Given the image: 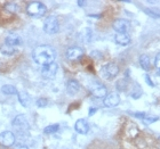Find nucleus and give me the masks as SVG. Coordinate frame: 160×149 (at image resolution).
Masks as SVG:
<instances>
[{
    "mask_svg": "<svg viewBox=\"0 0 160 149\" xmlns=\"http://www.w3.org/2000/svg\"><path fill=\"white\" fill-rule=\"evenodd\" d=\"M13 128L18 136H29L30 125L24 115H17L13 121Z\"/></svg>",
    "mask_w": 160,
    "mask_h": 149,
    "instance_id": "nucleus-2",
    "label": "nucleus"
},
{
    "mask_svg": "<svg viewBox=\"0 0 160 149\" xmlns=\"http://www.w3.org/2000/svg\"><path fill=\"white\" fill-rule=\"evenodd\" d=\"M78 5H79V6H83V5H85V1H78Z\"/></svg>",
    "mask_w": 160,
    "mask_h": 149,
    "instance_id": "nucleus-30",
    "label": "nucleus"
},
{
    "mask_svg": "<svg viewBox=\"0 0 160 149\" xmlns=\"http://www.w3.org/2000/svg\"><path fill=\"white\" fill-rule=\"evenodd\" d=\"M118 73H119V67H118V65H116L113 63L104 65L102 67V70H101V75L103 76L105 80L114 79L118 75Z\"/></svg>",
    "mask_w": 160,
    "mask_h": 149,
    "instance_id": "nucleus-5",
    "label": "nucleus"
},
{
    "mask_svg": "<svg viewBox=\"0 0 160 149\" xmlns=\"http://www.w3.org/2000/svg\"><path fill=\"white\" fill-rule=\"evenodd\" d=\"M114 41L119 46H128L130 43V38L127 33H117L114 35Z\"/></svg>",
    "mask_w": 160,
    "mask_h": 149,
    "instance_id": "nucleus-15",
    "label": "nucleus"
},
{
    "mask_svg": "<svg viewBox=\"0 0 160 149\" xmlns=\"http://www.w3.org/2000/svg\"><path fill=\"white\" fill-rule=\"evenodd\" d=\"M0 143L5 147H10L15 143V136L10 131H3L0 133Z\"/></svg>",
    "mask_w": 160,
    "mask_h": 149,
    "instance_id": "nucleus-10",
    "label": "nucleus"
},
{
    "mask_svg": "<svg viewBox=\"0 0 160 149\" xmlns=\"http://www.w3.org/2000/svg\"><path fill=\"white\" fill-rule=\"evenodd\" d=\"M74 130L78 133H80V134H86L89 131V124H88V122H87L86 119H80L74 124Z\"/></svg>",
    "mask_w": 160,
    "mask_h": 149,
    "instance_id": "nucleus-12",
    "label": "nucleus"
},
{
    "mask_svg": "<svg viewBox=\"0 0 160 149\" xmlns=\"http://www.w3.org/2000/svg\"><path fill=\"white\" fill-rule=\"evenodd\" d=\"M60 30V23L55 16L47 17L43 23V31L48 34H55Z\"/></svg>",
    "mask_w": 160,
    "mask_h": 149,
    "instance_id": "nucleus-4",
    "label": "nucleus"
},
{
    "mask_svg": "<svg viewBox=\"0 0 160 149\" xmlns=\"http://www.w3.org/2000/svg\"><path fill=\"white\" fill-rule=\"evenodd\" d=\"M55 57H56L55 50L52 47L46 46V44L36 47L33 53H32V58L34 62L39 65H42V66L54 63Z\"/></svg>",
    "mask_w": 160,
    "mask_h": 149,
    "instance_id": "nucleus-1",
    "label": "nucleus"
},
{
    "mask_svg": "<svg viewBox=\"0 0 160 149\" xmlns=\"http://www.w3.org/2000/svg\"><path fill=\"white\" fill-rule=\"evenodd\" d=\"M96 108H95V107H92V108H90L89 109V115H93V114H95V113H96Z\"/></svg>",
    "mask_w": 160,
    "mask_h": 149,
    "instance_id": "nucleus-29",
    "label": "nucleus"
},
{
    "mask_svg": "<svg viewBox=\"0 0 160 149\" xmlns=\"http://www.w3.org/2000/svg\"><path fill=\"white\" fill-rule=\"evenodd\" d=\"M144 12H145V13H147L148 15L152 16L153 18H159V17H160V14L159 13H156V12H153V10H150V9L148 10V9H145Z\"/></svg>",
    "mask_w": 160,
    "mask_h": 149,
    "instance_id": "nucleus-24",
    "label": "nucleus"
},
{
    "mask_svg": "<svg viewBox=\"0 0 160 149\" xmlns=\"http://www.w3.org/2000/svg\"><path fill=\"white\" fill-rule=\"evenodd\" d=\"M90 56L94 57V58H97V59H100V58H102V55H101V53H98V51H92V54H90Z\"/></svg>",
    "mask_w": 160,
    "mask_h": 149,
    "instance_id": "nucleus-26",
    "label": "nucleus"
},
{
    "mask_svg": "<svg viewBox=\"0 0 160 149\" xmlns=\"http://www.w3.org/2000/svg\"><path fill=\"white\" fill-rule=\"evenodd\" d=\"M154 65L157 67V70L160 72V53L156 56V59H154Z\"/></svg>",
    "mask_w": 160,
    "mask_h": 149,
    "instance_id": "nucleus-25",
    "label": "nucleus"
},
{
    "mask_svg": "<svg viewBox=\"0 0 160 149\" xmlns=\"http://www.w3.org/2000/svg\"><path fill=\"white\" fill-rule=\"evenodd\" d=\"M17 97H18V101L21 103V105L24 107H28L31 104V98L29 96V93L25 91H18L17 92Z\"/></svg>",
    "mask_w": 160,
    "mask_h": 149,
    "instance_id": "nucleus-16",
    "label": "nucleus"
},
{
    "mask_svg": "<svg viewBox=\"0 0 160 149\" xmlns=\"http://www.w3.org/2000/svg\"><path fill=\"white\" fill-rule=\"evenodd\" d=\"M65 56L70 62H76V60H79L83 56V50L81 48H79V47H71V48H69L67 50Z\"/></svg>",
    "mask_w": 160,
    "mask_h": 149,
    "instance_id": "nucleus-8",
    "label": "nucleus"
},
{
    "mask_svg": "<svg viewBox=\"0 0 160 149\" xmlns=\"http://www.w3.org/2000/svg\"><path fill=\"white\" fill-rule=\"evenodd\" d=\"M158 119H159L156 117V116H145V117L142 119V121H143L144 124H152V123L157 122Z\"/></svg>",
    "mask_w": 160,
    "mask_h": 149,
    "instance_id": "nucleus-22",
    "label": "nucleus"
},
{
    "mask_svg": "<svg viewBox=\"0 0 160 149\" xmlns=\"http://www.w3.org/2000/svg\"><path fill=\"white\" fill-rule=\"evenodd\" d=\"M1 91H2V93H5V95H17V89L15 88L14 86H10V84H6V86H3L2 88H1Z\"/></svg>",
    "mask_w": 160,
    "mask_h": 149,
    "instance_id": "nucleus-19",
    "label": "nucleus"
},
{
    "mask_svg": "<svg viewBox=\"0 0 160 149\" xmlns=\"http://www.w3.org/2000/svg\"><path fill=\"white\" fill-rule=\"evenodd\" d=\"M140 65L142 66V68L145 71H149L151 67V63H150V57L148 55H142L140 57Z\"/></svg>",
    "mask_w": 160,
    "mask_h": 149,
    "instance_id": "nucleus-17",
    "label": "nucleus"
},
{
    "mask_svg": "<svg viewBox=\"0 0 160 149\" xmlns=\"http://www.w3.org/2000/svg\"><path fill=\"white\" fill-rule=\"evenodd\" d=\"M89 89H90V92L93 93V96H95L96 98H105V96H107L108 93L107 88L102 83H98V82L92 83Z\"/></svg>",
    "mask_w": 160,
    "mask_h": 149,
    "instance_id": "nucleus-6",
    "label": "nucleus"
},
{
    "mask_svg": "<svg viewBox=\"0 0 160 149\" xmlns=\"http://www.w3.org/2000/svg\"><path fill=\"white\" fill-rule=\"evenodd\" d=\"M0 51H1V54H3L5 56H12V55H14V54L16 53V50H15L14 47L8 46L6 43L0 47Z\"/></svg>",
    "mask_w": 160,
    "mask_h": 149,
    "instance_id": "nucleus-18",
    "label": "nucleus"
},
{
    "mask_svg": "<svg viewBox=\"0 0 160 149\" xmlns=\"http://www.w3.org/2000/svg\"><path fill=\"white\" fill-rule=\"evenodd\" d=\"M47 104H48V101H47V99H45V98H39V99L36 101V105H37L39 108H42V107L47 106Z\"/></svg>",
    "mask_w": 160,
    "mask_h": 149,
    "instance_id": "nucleus-23",
    "label": "nucleus"
},
{
    "mask_svg": "<svg viewBox=\"0 0 160 149\" xmlns=\"http://www.w3.org/2000/svg\"><path fill=\"white\" fill-rule=\"evenodd\" d=\"M15 149H29L27 146H24V145H22V143H20V145H17V146H15Z\"/></svg>",
    "mask_w": 160,
    "mask_h": 149,
    "instance_id": "nucleus-28",
    "label": "nucleus"
},
{
    "mask_svg": "<svg viewBox=\"0 0 160 149\" xmlns=\"http://www.w3.org/2000/svg\"><path fill=\"white\" fill-rule=\"evenodd\" d=\"M114 31H117V33H127V31L130 29V23L127 20L119 18L116 20L112 24Z\"/></svg>",
    "mask_w": 160,
    "mask_h": 149,
    "instance_id": "nucleus-9",
    "label": "nucleus"
},
{
    "mask_svg": "<svg viewBox=\"0 0 160 149\" xmlns=\"http://www.w3.org/2000/svg\"><path fill=\"white\" fill-rule=\"evenodd\" d=\"M120 103V96L117 92H111L104 98V105L107 107H116Z\"/></svg>",
    "mask_w": 160,
    "mask_h": 149,
    "instance_id": "nucleus-11",
    "label": "nucleus"
},
{
    "mask_svg": "<svg viewBox=\"0 0 160 149\" xmlns=\"http://www.w3.org/2000/svg\"><path fill=\"white\" fill-rule=\"evenodd\" d=\"M27 13L31 17L39 18V17L43 16L45 13H46V6L42 2H40V1H32V2H30L28 5Z\"/></svg>",
    "mask_w": 160,
    "mask_h": 149,
    "instance_id": "nucleus-3",
    "label": "nucleus"
},
{
    "mask_svg": "<svg viewBox=\"0 0 160 149\" xmlns=\"http://www.w3.org/2000/svg\"><path fill=\"white\" fill-rule=\"evenodd\" d=\"M58 124H52V125H48L43 130V132L46 133V134H52V133H55L56 131H58Z\"/></svg>",
    "mask_w": 160,
    "mask_h": 149,
    "instance_id": "nucleus-20",
    "label": "nucleus"
},
{
    "mask_svg": "<svg viewBox=\"0 0 160 149\" xmlns=\"http://www.w3.org/2000/svg\"><path fill=\"white\" fill-rule=\"evenodd\" d=\"M80 90V84L77 80H69L67 83V92L70 96H74L79 92Z\"/></svg>",
    "mask_w": 160,
    "mask_h": 149,
    "instance_id": "nucleus-13",
    "label": "nucleus"
},
{
    "mask_svg": "<svg viewBox=\"0 0 160 149\" xmlns=\"http://www.w3.org/2000/svg\"><path fill=\"white\" fill-rule=\"evenodd\" d=\"M5 8H6V10H8L9 13H16V12H18V6H17L15 2H8V3H6Z\"/></svg>",
    "mask_w": 160,
    "mask_h": 149,
    "instance_id": "nucleus-21",
    "label": "nucleus"
},
{
    "mask_svg": "<svg viewBox=\"0 0 160 149\" xmlns=\"http://www.w3.org/2000/svg\"><path fill=\"white\" fill-rule=\"evenodd\" d=\"M57 70H58V66H57L56 63L48 64V65L42 66V68H41V75L45 79H53L56 75Z\"/></svg>",
    "mask_w": 160,
    "mask_h": 149,
    "instance_id": "nucleus-7",
    "label": "nucleus"
},
{
    "mask_svg": "<svg viewBox=\"0 0 160 149\" xmlns=\"http://www.w3.org/2000/svg\"><path fill=\"white\" fill-rule=\"evenodd\" d=\"M5 42H6V44H8V46L15 48L16 46H20L22 41H21V38L18 37L17 34L9 33V34H7L6 39H5Z\"/></svg>",
    "mask_w": 160,
    "mask_h": 149,
    "instance_id": "nucleus-14",
    "label": "nucleus"
},
{
    "mask_svg": "<svg viewBox=\"0 0 160 149\" xmlns=\"http://www.w3.org/2000/svg\"><path fill=\"white\" fill-rule=\"evenodd\" d=\"M145 80H147V83L149 84V86H154V84L152 83V81H151V79H150V76L145 75Z\"/></svg>",
    "mask_w": 160,
    "mask_h": 149,
    "instance_id": "nucleus-27",
    "label": "nucleus"
}]
</instances>
